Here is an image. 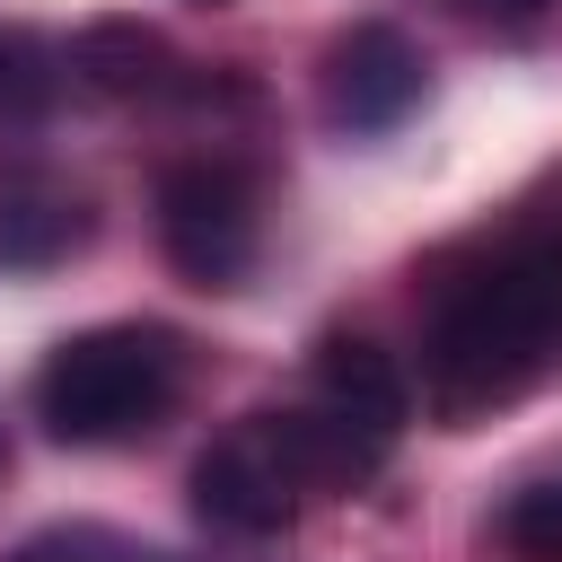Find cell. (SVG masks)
Wrapping results in <instances>:
<instances>
[{"label": "cell", "instance_id": "9c48e42d", "mask_svg": "<svg viewBox=\"0 0 562 562\" xmlns=\"http://www.w3.org/2000/svg\"><path fill=\"white\" fill-rule=\"evenodd\" d=\"M61 88V70H53V53L35 44V35H18V26H0V123H18V114H35L44 97Z\"/></svg>", "mask_w": 562, "mask_h": 562}, {"label": "cell", "instance_id": "3957f363", "mask_svg": "<svg viewBox=\"0 0 562 562\" xmlns=\"http://www.w3.org/2000/svg\"><path fill=\"white\" fill-rule=\"evenodd\" d=\"M255 184L220 158H184L158 176V246L193 290H237L255 263Z\"/></svg>", "mask_w": 562, "mask_h": 562}, {"label": "cell", "instance_id": "8992f818", "mask_svg": "<svg viewBox=\"0 0 562 562\" xmlns=\"http://www.w3.org/2000/svg\"><path fill=\"white\" fill-rule=\"evenodd\" d=\"M307 386H316L325 404H342L351 422H369V430H386V439H404V422H413V386H404V369H395V351H378L369 334H334V342L316 351V369H307Z\"/></svg>", "mask_w": 562, "mask_h": 562}, {"label": "cell", "instance_id": "4fadbf2b", "mask_svg": "<svg viewBox=\"0 0 562 562\" xmlns=\"http://www.w3.org/2000/svg\"><path fill=\"white\" fill-rule=\"evenodd\" d=\"M553 237H562V220H553Z\"/></svg>", "mask_w": 562, "mask_h": 562}, {"label": "cell", "instance_id": "8fae6325", "mask_svg": "<svg viewBox=\"0 0 562 562\" xmlns=\"http://www.w3.org/2000/svg\"><path fill=\"white\" fill-rule=\"evenodd\" d=\"M465 9H501V18H527V9H544V0H465Z\"/></svg>", "mask_w": 562, "mask_h": 562}, {"label": "cell", "instance_id": "7a4b0ae2", "mask_svg": "<svg viewBox=\"0 0 562 562\" xmlns=\"http://www.w3.org/2000/svg\"><path fill=\"white\" fill-rule=\"evenodd\" d=\"M184 334L176 325H149V316H123V325H88L70 342L44 351L35 369V422L61 439V448H123V439H149L176 395H184Z\"/></svg>", "mask_w": 562, "mask_h": 562}, {"label": "cell", "instance_id": "5b68a950", "mask_svg": "<svg viewBox=\"0 0 562 562\" xmlns=\"http://www.w3.org/2000/svg\"><path fill=\"white\" fill-rule=\"evenodd\" d=\"M61 70H70L79 88H97V97H123V105H158V97H193V88H202V70H193L158 26H140V18H97V26H79L70 53H61Z\"/></svg>", "mask_w": 562, "mask_h": 562}, {"label": "cell", "instance_id": "6da1fadb", "mask_svg": "<svg viewBox=\"0 0 562 562\" xmlns=\"http://www.w3.org/2000/svg\"><path fill=\"white\" fill-rule=\"evenodd\" d=\"M562 360V237L527 228L430 281L422 369L439 413H483Z\"/></svg>", "mask_w": 562, "mask_h": 562}, {"label": "cell", "instance_id": "ba28073f", "mask_svg": "<svg viewBox=\"0 0 562 562\" xmlns=\"http://www.w3.org/2000/svg\"><path fill=\"white\" fill-rule=\"evenodd\" d=\"M0 562H176V553H158V544H140V536H123V527H97V518H61V527L18 536Z\"/></svg>", "mask_w": 562, "mask_h": 562}, {"label": "cell", "instance_id": "7c38bea8", "mask_svg": "<svg viewBox=\"0 0 562 562\" xmlns=\"http://www.w3.org/2000/svg\"><path fill=\"white\" fill-rule=\"evenodd\" d=\"M0 465H9V430H0Z\"/></svg>", "mask_w": 562, "mask_h": 562}, {"label": "cell", "instance_id": "30bf717a", "mask_svg": "<svg viewBox=\"0 0 562 562\" xmlns=\"http://www.w3.org/2000/svg\"><path fill=\"white\" fill-rule=\"evenodd\" d=\"M501 544H518L527 562H562V483H527L501 509Z\"/></svg>", "mask_w": 562, "mask_h": 562}, {"label": "cell", "instance_id": "52a82bcc", "mask_svg": "<svg viewBox=\"0 0 562 562\" xmlns=\"http://www.w3.org/2000/svg\"><path fill=\"white\" fill-rule=\"evenodd\" d=\"M79 237H88L79 193H61V184H9L0 193V272H44Z\"/></svg>", "mask_w": 562, "mask_h": 562}, {"label": "cell", "instance_id": "277c9868", "mask_svg": "<svg viewBox=\"0 0 562 562\" xmlns=\"http://www.w3.org/2000/svg\"><path fill=\"white\" fill-rule=\"evenodd\" d=\"M430 88V61L395 35V26H351L325 53V114L342 132H395Z\"/></svg>", "mask_w": 562, "mask_h": 562}]
</instances>
